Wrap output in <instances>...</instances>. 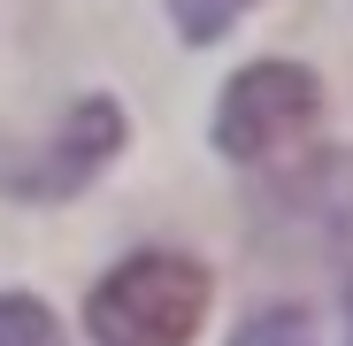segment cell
I'll return each instance as SVG.
<instances>
[{
    "instance_id": "277c9868",
    "label": "cell",
    "mask_w": 353,
    "mask_h": 346,
    "mask_svg": "<svg viewBox=\"0 0 353 346\" xmlns=\"http://www.w3.org/2000/svg\"><path fill=\"white\" fill-rule=\"evenodd\" d=\"M230 346H353V277L338 285V338H323L315 308H269V316H246Z\"/></svg>"
},
{
    "instance_id": "8992f818",
    "label": "cell",
    "mask_w": 353,
    "mask_h": 346,
    "mask_svg": "<svg viewBox=\"0 0 353 346\" xmlns=\"http://www.w3.org/2000/svg\"><path fill=\"white\" fill-rule=\"evenodd\" d=\"M0 346H54V316L39 300H0Z\"/></svg>"
},
{
    "instance_id": "7a4b0ae2",
    "label": "cell",
    "mask_w": 353,
    "mask_h": 346,
    "mask_svg": "<svg viewBox=\"0 0 353 346\" xmlns=\"http://www.w3.org/2000/svg\"><path fill=\"white\" fill-rule=\"evenodd\" d=\"M323 115V85L300 62H254L223 85V115H215V146L230 162H276L284 146H300Z\"/></svg>"
},
{
    "instance_id": "3957f363",
    "label": "cell",
    "mask_w": 353,
    "mask_h": 346,
    "mask_svg": "<svg viewBox=\"0 0 353 346\" xmlns=\"http://www.w3.org/2000/svg\"><path fill=\"white\" fill-rule=\"evenodd\" d=\"M123 146V115H115V100H77L70 115H62V131H54L39 154H23V162H8L0 169V185L8 193H23V200H62V193H77L92 169Z\"/></svg>"
},
{
    "instance_id": "6da1fadb",
    "label": "cell",
    "mask_w": 353,
    "mask_h": 346,
    "mask_svg": "<svg viewBox=\"0 0 353 346\" xmlns=\"http://www.w3.org/2000/svg\"><path fill=\"white\" fill-rule=\"evenodd\" d=\"M200 323H208V269L185 254H131L85 300V331L100 346H192Z\"/></svg>"
},
{
    "instance_id": "5b68a950",
    "label": "cell",
    "mask_w": 353,
    "mask_h": 346,
    "mask_svg": "<svg viewBox=\"0 0 353 346\" xmlns=\"http://www.w3.org/2000/svg\"><path fill=\"white\" fill-rule=\"evenodd\" d=\"M239 8H254V0H169V16H176L185 39H223L239 23Z\"/></svg>"
}]
</instances>
